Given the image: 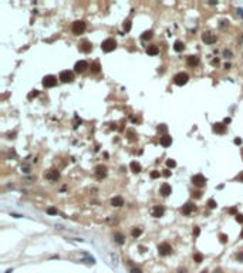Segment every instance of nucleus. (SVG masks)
I'll return each mask as SVG.
<instances>
[{"instance_id": "obj_1", "label": "nucleus", "mask_w": 243, "mask_h": 273, "mask_svg": "<svg viewBox=\"0 0 243 273\" xmlns=\"http://www.w3.org/2000/svg\"><path fill=\"white\" fill-rule=\"evenodd\" d=\"M115 47H117V41L114 39H107L102 41L101 44V48L102 51H105V53H111V51L115 50Z\"/></svg>"}, {"instance_id": "obj_2", "label": "nucleus", "mask_w": 243, "mask_h": 273, "mask_svg": "<svg viewBox=\"0 0 243 273\" xmlns=\"http://www.w3.org/2000/svg\"><path fill=\"white\" fill-rule=\"evenodd\" d=\"M85 28H87V24H85V22H83V20H77V22L73 23V33L77 34V36L84 33Z\"/></svg>"}, {"instance_id": "obj_3", "label": "nucleus", "mask_w": 243, "mask_h": 273, "mask_svg": "<svg viewBox=\"0 0 243 273\" xmlns=\"http://www.w3.org/2000/svg\"><path fill=\"white\" fill-rule=\"evenodd\" d=\"M158 253L161 256H168L172 253V246H171L168 242H162V243L158 246Z\"/></svg>"}, {"instance_id": "obj_4", "label": "nucleus", "mask_w": 243, "mask_h": 273, "mask_svg": "<svg viewBox=\"0 0 243 273\" xmlns=\"http://www.w3.org/2000/svg\"><path fill=\"white\" fill-rule=\"evenodd\" d=\"M192 183H193V186L202 188V186L206 185V178H205L202 174H196V175L192 176Z\"/></svg>"}, {"instance_id": "obj_5", "label": "nucleus", "mask_w": 243, "mask_h": 273, "mask_svg": "<svg viewBox=\"0 0 243 273\" xmlns=\"http://www.w3.org/2000/svg\"><path fill=\"white\" fill-rule=\"evenodd\" d=\"M188 80H189V75L186 73H178L174 77V83L176 85H185L188 83Z\"/></svg>"}, {"instance_id": "obj_6", "label": "nucleus", "mask_w": 243, "mask_h": 273, "mask_svg": "<svg viewBox=\"0 0 243 273\" xmlns=\"http://www.w3.org/2000/svg\"><path fill=\"white\" fill-rule=\"evenodd\" d=\"M58 78L61 80L63 83H73L74 81V73L73 71H68V70H64L60 73Z\"/></svg>"}, {"instance_id": "obj_7", "label": "nucleus", "mask_w": 243, "mask_h": 273, "mask_svg": "<svg viewBox=\"0 0 243 273\" xmlns=\"http://www.w3.org/2000/svg\"><path fill=\"white\" fill-rule=\"evenodd\" d=\"M218 37H216V34L210 33V31H206V33L202 34V41L206 43V44H215Z\"/></svg>"}, {"instance_id": "obj_8", "label": "nucleus", "mask_w": 243, "mask_h": 273, "mask_svg": "<svg viewBox=\"0 0 243 273\" xmlns=\"http://www.w3.org/2000/svg\"><path fill=\"white\" fill-rule=\"evenodd\" d=\"M56 84H57V77H54V75H45L43 78V85L45 88H51Z\"/></svg>"}, {"instance_id": "obj_9", "label": "nucleus", "mask_w": 243, "mask_h": 273, "mask_svg": "<svg viewBox=\"0 0 243 273\" xmlns=\"http://www.w3.org/2000/svg\"><path fill=\"white\" fill-rule=\"evenodd\" d=\"M88 67H90V66H88V63H87V61L80 60V61L75 63V66H74V71H75V73H84Z\"/></svg>"}, {"instance_id": "obj_10", "label": "nucleus", "mask_w": 243, "mask_h": 273, "mask_svg": "<svg viewBox=\"0 0 243 273\" xmlns=\"http://www.w3.org/2000/svg\"><path fill=\"white\" fill-rule=\"evenodd\" d=\"M44 178L48 179V181H57V179L60 178V172H58L57 169H50L44 174Z\"/></svg>"}, {"instance_id": "obj_11", "label": "nucleus", "mask_w": 243, "mask_h": 273, "mask_svg": "<svg viewBox=\"0 0 243 273\" xmlns=\"http://www.w3.org/2000/svg\"><path fill=\"white\" fill-rule=\"evenodd\" d=\"M94 171H95V175L98 179H102L104 176L107 175V166L105 165H97Z\"/></svg>"}, {"instance_id": "obj_12", "label": "nucleus", "mask_w": 243, "mask_h": 273, "mask_svg": "<svg viewBox=\"0 0 243 273\" xmlns=\"http://www.w3.org/2000/svg\"><path fill=\"white\" fill-rule=\"evenodd\" d=\"M78 48L83 51V53H90V51L92 50V46H91V43L88 41V40H83V41L78 44Z\"/></svg>"}, {"instance_id": "obj_13", "label": "nucleus", "mask_w": 243, "mask_h": 273, "mask_svg": "<svg viewBox=\"0 0 243 273\" xmlns=\"http://www.w3.org/2000/svg\"><path fill=\"white\" fill-rule=\"evenodd\" d=\"M195 209H196V206H195L192 202H188V204H185L183 206H182V213H185V215H191Z\"/></svg>"}, {"instance_id": "obj_14", "label": "nucleus", "mask_w": 243, "mask_h": 273, "mask_svg": "<svg viewBox=\"0 0 243 273\" xmlns=\"http://www.w3.org/2000/svg\"><path fill=\"white\" fill-rule=\"evenodd\" d=\"M213 132H216V134H225L226 132V125L223 124V122H216V124H213Z\"/></svg>"}, {"instance_id": "obj_15", "label": "nucleus", "mask_w": 243, "mask_h": 273, "mask_svg": "<svg viewBox=\"0 0 243 273\" xmlns=\"http://www.w3.org/2000/svg\"><path fill=\"white\" fill-rule=\"evenodd\" d=\"M172 193V188H171L169 183H162L161 185V195L162 196H169Z\"/></svg>"}, {"instance_id": "obj_16", "label": "nucleus", "mask_w": 243, "mask_h": 273, "mask_svg": "<svg viewBox=\"0 0 243 273\" xmlns=\"http://www.w3.org/2000/svg\"><path fill=\"white\" fill-rule=\"evenodd\" d=\"M159 142H161V145H162V147H165V148H166V147H171V144H172V136L165 134V135L161 136Z\"/></svg>"}, {"instance_id": "obj_17", "label": "nucleus", "mask_w": 243, "mask_h": 273, "mask_svg": "<svg viewBox=\"0 0 243 273\" xmlns=\"http://www.w3.org/2000/svg\"><path fill=\"white\" fill-rule=\"evenodd\" d=\"M164 213H165V208L161 206V205L155 206L152 209V216H155V218H161V216H164Z\"/></svg>"}, {"instance_id": "obj_18", "label": "nucleus", "mask_w": 243, "mask_h": 273, "mask_svg": "<svg viewBox=\"0 0 243 273\" xmlns=\"http://www.w3.org/2000/svg\"><path fill=\"white\" fill-rule=\"evenodd\" d=\"M114 240H115V243L117 245H124L125 243V235L121 232H117L114 233Z\"/></svg>"}, {"instance_id": "obj_19", "label": "nucleus", "mask_w": 243, "mask_h": 273, "mask_svg": "<svg viewBox=\"0 0 243 273\" xmlns=\"http://www.w3.org/2000/svg\"><path fill=\"white\" fill-rule=\"evenodd\" d=\"M130 168H131V171L134 172V174H139L142 171V166H141V164L139 162H136V161H132L130 164Z\"/></svg>"}, {"instance_id": "obj_20", "label": "nucleus", "mask_w": 243, "mask_h": 273, "mask_svg": "<svg viewBox=\"0 0 243 273\" xmlns=\"http://www.w3.org/2000/svg\"><path fill=\"white\" fill-rule=\"evenodd\" d=\"M186 63H188V66H191V67H196L199 64V57L198 56H189Z\"/></svg>"}, {"instance_id": "obj_21", "label": "nucleus", "mask_w": 243, "mask_h": 273, "mask_svg": "<svg viewBox=\"0 0 243 273\" xmlns=\"http://www.w3.org/2000/svg\"><path fill=\"white\" fill-rule=\"evenodd\" d=\"M111 205L115 206V208H119V206L124 205V199L121 198V196H114V198L111 199Z\"/></svg>"}, {"instance_id": "obj_22", "label": "nucleus", "mask_w": 243, "mask_h": 273, "mask_svg": "<svg viewBox=\"0 0 243 273\" xmlns=\"http://www.w3.org/2000/svg\"><path fill=\"white\" fill-rule=\"evenodd\" d=\"M147 53L149 54V56H156L159 53V48H158V46H155V44H151V46H148L147 47Z\"/></svg>"}, {"instance_id": "obj_23", "label": "nucleus", "mask_w": 243, "mask_h": 273, "mask_svg": "<svg viewBox=\"0 0 243 273\" xmlns=\"http://www.w3.org/2000/svg\"><path fill=\"white\" fill-rule=\"evenodd\" d=\"M183 48H185V44H183V41H181V40H176L175 44H174V50L178 51V53H181V51H183Z\"/></svg>"}, {"instance_id": "obj_24", "label": "nucleus", "mask_w": 243, "mask_h": 273, "mask_svg": "<svg viewBox=\"0 0 243 273\" xmlns=\"http://www.w3.org/2000/svg\"><path fill=\"white\" fill-rule=\"evenodd\" d=\"M90 70L92 71V73H100V70H101V66H100V63L98 61H94V63H91V66H90Z\"/></svg>"}, {"instance_id": "obj_25", "label": "nucleus", "mask_w": 243, "mask_h": 273, "mask_svg": "<svg viewBox=\"0 0 243 273\" xmlns=\"http://www.w3.org/2000/svg\"><path fill=\"white\" fill-rule=\"evenodd\" d=\"M127 138L130 139V141H135L138 135H136V132L134 130H127Z\"/></svg>"}, {"instance_id": "obj_26", "label": "nucleus", "mask_w": 243, "mask_h": 273, "mask_svg": "<svg viewBox=\"0 0 243 273\" xmlns=\"http://www.w3.org/2000/svg\"><path fill=\"white\" fill-rule=\"evenodd\" d=\"M154 37V31L152 30H148V31H144L141 36V39L142 40H149V39H152Z\"/></svg>"}, {"instance_id": "obj_27", "label": "nucleus", "mask_w": 243, "mask_h": 273, "mask_svg": "<svg viewBox=\"0 0 243 273\" xmlns=\"http://www.w3.org/2000/svg\"><path fill=\"white\" fill-rule=\"evenodd\" d=\"M131 233H132V236H134V238H138V236L142 233V229H141V228H134Z\"/></svg>"}, {"instance_id": "obj_28", "label": "nucleus", "mask_w": 243, "mask_h": 273, "mask_svg": "<svg viewBox=\"0 0 243 273\" xmlns=\"http://www.w3.org/2000/svg\"><path fill=\"white\" fill-rule=\"evenodd\" d=\"M193 260L196 262V263H200V262L203 260V255L202 253H195L193 255Z\"/></svg>"}, {"instance_id": "obj_29", "label": "nucleus", "mask_w": 243, "mask_h": 273, "mask_svg": "<svg viewBox=\"0 0 243 273\" xmlns=\"http://www.w3.org/2000/svg\"><path fill=\"white\" fill-rule=\"evenodd\" d=\"M219 240H221V243H227L229 236H227V235H225V233H221V235H219Z\"/></svg>"}, {"instance_id": "obj_30", "label": "nucleus", "mask_w": 243, "mask_h": 273, "mask_svg": "<svg viewBox=\"0 0 243 273\" xmlns=\"http://www.w3.org/2000/svg\"><path fill=\"white\" fill-rule=\"evenodd\" d=\"M208 206H209L210 209H215L216 206H218V204H216L215 199H209V201H208Z\"/></svg>"}, {"instance_id": "obj_31", "label": "nucleus", "mask_w": 243, "mask_h": 273, "mask_svg": "<svg viewBox=\"0 0 243 273\" xmlns=\"http://www.w3.org/2000/svg\"><path fill=\"white\" fill-rule=\"evenodd\" d=\"M232 51L230 50H227V48H225V50H223V57H225V58H232Z\"/></svg>"}, {"instance_id": "obj_32", "label": "nucleus", "mask_w": 243, "mask_h": 273, "mask_svg": "<svg viewBox=\"0 0 243 273\" xmlns=\"http://www.w3.org/2000/svg\"><path fill=\"white\" fill-rule=\"evenodd\" d=\"M166 165H168V168H175L176 162L174 161V159H166Z\"/></svg>"}, {"instance_id": "obj_33", "label": "nucleus", "mask_w": 243, "mask_h": 273, "mask_svg": "<svg viewBox=\"0 0 243 273\" xmlns=\"http://www.w3.org/2000/svg\"><path fill=\"white\" fill-rule=\"evenodd\" d=\"M124 30L125 31H130L131 30V20H125L124 22Z\"/></svg>"}, {"instance_id": "obj_34", "label": "nucleus", "mask_w": 243, "mask_h": 273, "mask_svg": "<svg viewBox=\"0 0 243 273\" xmlns=\"http://www.w3.org/2000/svg\"><path fill=\"white\" fill-rule=\"evenodd\" d=\"M161 175H162V174H161L159 171H152V172H151V178H152V179H156V178H159Z\"/></svg>"}, {"instance_id": "obj_35", "label": "nucleus", "mask_w": 243, "mask_h": 273, "mask_svg": "<svg viewBox=\"0 0 243 273\" xmlns=\"http://www.w3.org/2000/svg\"><path fill=\"white\" fill-rule=\"evenodd\" d=\"M47 213H50V215H57L58 210H57L56 208H48V209H47Z\"/></svg>"}, {"instance_id": "obj_36", "label": "nucleus", "mask_w": 243, "mask_h": 273, "mask_svg": "<svg viewBox=\"0 0 243 273\" xmlns=\"http://www.w3.org/2000/svg\"><path fill=\"white\" fill-rule=\"evenodd\" d=\"M166 130H168V127H166V125H164V124H161L158 127V131L159 132H166Z\"/></svg>"}, {"instance_id": "obj_37", "label": "nucleus", "mask_w": 243, "mask_h": 273, "mask_svg": "<svg viewBox=\"0 0 243 273\" xmlns=\"http://www.w3.org/2000/svg\"><path fill=\"white\" fill-rule=\"evenodd\" d=\"M192 233H193V236H199V233H200V229H199L198 226H195V228H193V230H192Z\"/></svg>"}, {"instance_id": "obj_38", "label": "nucleus", "mask_w": 243, "mask_h": 273, "mask_svg": "<svg viewBox=\"0 0 243 273\" xmlns=\"http://www.w3.org/2000/svg\"><path fill=\"white\" fill-rule=\"evenodd\" d=\"M37 95H39V91H37V90H33L30 94H28V98H33V97H37Z\"/></svg>"}, {"instance_id": "obj_39", "label": "nucleus", "mask_w": 243, "mask_h": 273, "mask_svg": "<svg viewBox=\"0 0 243 273\" xmlns=\"http://www.w3.org/2000/svg\"><path fill=\"white\" fill-rule=\"evenodd\" d=\"M236 259H238L239 262H243V250L239 252V253H236Z\"/></svg>"}, {"instance_id": "obj_40", "label": "nucleus", "mask_w": 243, "mask_h": 273, "mask_svg": "<svg viewBox=\"0 0 243 273\" xmlns=\"http://www.w3.org/2000/svg\"><path fill=\"white\" fill-rule=\"evenodd\" d=\"M236 222L243 223V215H242V213H238V215H236Z\"/></svg>"}, {"instance_id": "obj_41", "label": "nucleus", "mask_w": 243, "mask_h": 273, "mask_svg": "<svg viewBox=\"0 0 243 273\" xmlns=\"http://www.w3.org/2000/svg\"><path fill=\"white\" fill-rule=\"evenodd\" d=\"M131 273H142V270L139 269V267H132V269H131Z\"/></svg>"}, {"instance_id": "obj_42", "label": "nucleus", "mask_w": 243, "mask_h": 273, "mask_svg": "<svg viewBox=\"0 0 243 273\" xmlns=\"http://www.w3.org/2000/svg\"><path fill=\"white\" fill-rule=\"evenodd\" d=\"M235 144H236V145H240V144H242V138H235Z\"/></svg>"}, {"instance_id": "obj_43", "label": "nucleus", "mask_w": 243, "mask_h": 273, "mask_svg": "<svg viewBox=\"0 0 243 273\" xmlns=\"http://www.w3.org/2000/svg\"><path fill=\"white\" fill-rule=\"evenodd\" d=\"M229 213H232V215H238V213H236V208H230V209H229Z\"/></svg>"}, {"instance_id": "obj_44", "label": "nucleus", "mask_w": 243, "mask_h": 273, "mask_svg": "<svg viewBox=\"0 0 243 273\" xmlns=\"http://www.w3.org/2000/svg\"><path fill=\"white\" fill-rule=\"evenodd\" d=\"M226 24H229V22H227V20H222V22H221V27H225Z\"/></svg>"}, {"instance_id": "obj_45", "label": "nucleus", "mask_w": 243, "mask_h": 273, "mask_svg": "<svg viewBox=\"0 0 243 273\" xmlns=\"http://www.w3.org/2000/svg\"><path fill=\"white\" fill-rule=\"evenodd\" d=\"M162 175L164 176H169L171 175V171H168V169H165L164 172H162Z\"/></svg>"}, {"instance_id": "obj_46", "label": "nucleus", "mask_w": 243, "mask_h": 273, "mask_svg": "<svg viewBox=\"0 0 243 273\" xmlns=\"http://www.w3.org/2000/svg\"><path fill=\"white\" fill-rule=\"evenodd\" d=\"M212 64H213V66H218V64H219V58H215V60H212Z\"/></svg>"}, {"instance_id": "obj_47", "label": "nucleus", "mask_w": 243, "mask_h": 273, "mask_svg": "<svg viewBox=\"0 0 243 273\" xmlns=\"http://www.w3.org/2000/svg\"><path fill=\"white\" fill-rule=\"evenodd\" d=\"M229 122H230V118H229V117H226V118H225V121H223V124H229Z\"/></svg>"}, {"instance_id": "obj_48", "label": "nucleus", "mask_w": 243, "mask_h": 273, "mask_svg": "<svg viewBox=\"0 0 243 273\" xmlns=\"http://www.w3.org/2000/svg\"><path fill=\"white\" fill-rule=\"evenodd\" d=\"M200 193H202V192H195V198H200V196H202Z\"/></svg>"}, {"instance_id": "obj_49", "label": "nucleus", "mask_w": 243, "mask_h": 273, "mask_svg": "<svg viewBox=\"0 0 243 273\" xmlns=\"http://www.w3.org/2000/svg\"><path fill=\"white\" fill-rule=\"evenodd\" d=\"M213 273H222V269H215V270H213Z\"/></svg>"}, {"instance_id": "obj_50", "label": "nucleus", "mask_w": 243, "mask_h": 273, "mask_svg": "<svg viewBox=\"0 0 243 273\" xmlns=\"http://www.w3.org/2000/svg\"><path fill=\"white\" fill-rule=\"evenodd\" d=\"M225 68H226V70H229V68H230V64H229V63H226V64H225Z\"/></svg>"}, {"instance_id": "obj_51", "label": "nucleus", "mask_w": 243, "mask_h": 273, "mask_svg": "<svg viewBox=\"0 0 243 273\" xmlns=\"http://www.w3.org/2000/svg\"><path fill=\"white\" fill-rule=\"evenodd\" d=\"M178 273H186V270H185V269H179V270H178Z\"/></svg>"}, {"instance_id": "obj_52", "label": "nucleus", "mask_w": 243, "mask_h": 273, "mask_svg": "<svg viewBox=\"0 0 243 273\" xmlns=\"http://www.w3.org/2000/svg\"><path fill=\"white\" fill-rule=\"evenodd\" d=\"M238 13H239V14H240V16L243 17V10H242V9H239V10H238Z\"/></svg>"}, {"instance_id": "obj_53", "label": "nucleus", "mask_w": 243, "mask_h": 273, "mask_svg": "<svg viewBox=\"0 0 243 273\" xmlns=\"http://www.w3.org/2000/svg\"><path fill=\"white\" fill-rule=\"evenodd\" d=\"M11 272H13V270H11V269H9V270H7L6 273H11Z\"/></svg>"}, {"instance_id": "obj_54", "label": "nucleus", "mask_w": 243, "mask_h": 273, "mask_svg": "<svg viewBox=\"0 0 243 273\" xmlns=\"http://www.w3.org/2000/svg\"><path fill=\"white\" fill-rule=\"evenodd\" d=\"M240 238L243 239V229H242V233H240Z\"/></svg>"}, {"instance_id": "obj_55", "label": "nucleus", "mask_w": 243, "mask_h": 273, "mask_svg": "<svg viewBox=\"0 0 243 273\" xmlns=\"http://www.w3.org/2000/svg\"><path fill=\"white\" fill-rule=\"evenodd\" d=\"M200 273H208V272H206V270H203V272H200Z\"/></svg>"}]
</instances>
